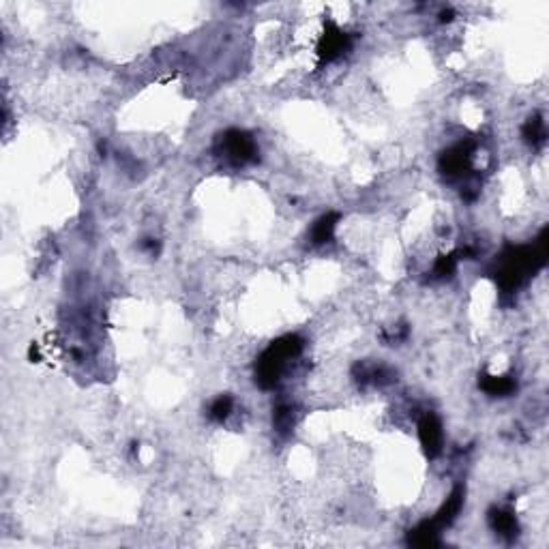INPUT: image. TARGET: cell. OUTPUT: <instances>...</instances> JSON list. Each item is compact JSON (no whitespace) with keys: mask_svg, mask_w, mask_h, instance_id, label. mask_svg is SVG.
<instances>
[{"mask_svg":"<svg viewBox=\"0 0 549 549\" xmlns=\"http://www.w3.org/2000/svg\"><path fill=\"white\" fill-rule=\"evenodd\" d=\"M420 440L423 446L427 448L429 453H436L440 448V440H442V429L438 425V420L434 416H425L420 423Z\"/></svg>","mask_w":549,"mask_h":549,"instance_id":"6da1fadb","label":"cell"}]
</instances>
